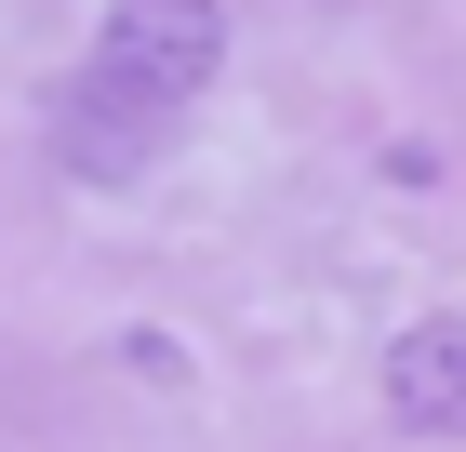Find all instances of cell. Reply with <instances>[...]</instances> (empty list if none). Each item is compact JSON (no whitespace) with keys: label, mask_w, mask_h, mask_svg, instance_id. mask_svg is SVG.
Instances as JSON below:
<instances>
[{"label":"cell","mask_w":466,"mask_h":452,"mask_svg":"<svg viewBox=\"0 0 466 452\" xmlns=\"http://www.w3.org/2000/svg\"><path fill=\"white\" fill-rule=\"evenodd\" d=\"M147 146H160V106H147L134 80L80 67L67 94H54V160H67V174H94V186H134V174H147Z\"/></svg>","instance_id":"obj_2"},{"label":"cell","mask_w":466,"mask_h":452,"mask_svg":"<svg viewBox=\"0 0 466 452\" xmlns=\"http://www.w3.org/2000/svg\"><path fill=\"white\" fill-rule=\"evenodd\" d=\"M94 67L134 80L147 106L214 94V67H227V0H107V54H94Z\"/></svg>","instance_id":"obj_1"},{"label":"cell","mask_w":466,"mask_h":452,"mask_svg":"<svg viewBox=\"0 0 466 452\" xmlns=\"http://www.w3.org/2000/svg\"><path fill=\"white\" fill-rule=\"evenodd\" d=\"M387 413L400 439H466V319H413L387 347Z\"/></svg>","instance_id":"obj_3"},{"label":"cell","mask_w":466,"mask_h":452,"mask_svg":"<svg viewBox=\"0 0 466 452\" xmlns=\"http://www.w3.org/2000/svg\"><path fill=\"white\" fill-rule=\"evenodd\" d=\"M120 359H134L147 386H187V347H174V333H134V347H120Z\"/></svg>","instance_id":"obj_4"}]
</instances>
